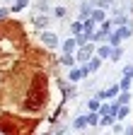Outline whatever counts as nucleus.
Returning a JSON list of instances; mask_svg holds the SVG:
<instances>
[{
	"mask_svg": "<svg viewBox=\"0 0 133 135\" xmlns=\"http://www.w3.org/2000/svg\"><path fill=\"white\" fill-rule=\"evenodd\" d=\"M27 7V0H15V5L10 7V12H20V10H24Z\"/></svg>",
	"mask_w": 133,
	"mask_h": 135,
	"instance_id": "dca6fc26",
	"label": "nucleus"
},
{
	"mask_svg": "<svg viewBox=\"0 0 133 135\" xmlns=\"http://www.w3.org/2000/svg\"><path fill=\"white\" fill-rule=\"evenodd\" d=\"M126 135H133V128H126Z\"/></svg>",
	"mask_w": 133,
	"mask_h": 135,
	"instance_id": "a878e982",
	"label": "nucleus"
},
{
	"mask_svg": "<svg viewBox=\"0 0 133 135\" xmlns=\"http://www.w3.org/2000/svg\"><path fill=\"white\" fill-rule=\"evenodd\" d=\"M87 75H90L87 65H80V68H73V70L68 73V80H70V82H80L82 77H87Z\"/></svg>",
	"mask_w": 133,
	"mask_h": 135,
	"instance_id": "7ed1b4c3",
	"label": "nucleus"
},
{
	"mask_svg": "<svg viewBox=\"0 0 133 135\" xmlns=\"http://www.w3.org/2000/svg\"><path fill=\"white\" fill-rule=\"evenodd\" d=\"M39 39H41V44L48 46V48H56V46H58V36H56L53 31H41Z\"/></svg>",
	"mask_w": 133,
	"mask_h": 135,
	"instance_id": "20e7f679",
	"label": "nucleus"
},
{
	"mask_svg": "<svg viewBox=\"0 0 133 135\" xmlns=\"http://www.w3.org/2000/svg\"><path fill=\"white\" fill-rule=\"evenodd\" d=\"M85 65H87V70H90V73H94V70H99V65H102V58H99V56H92Z\"/></svg>",
	"mask_w": 133,
	"mask_h": 135,
	"instance_id": "423d86ee",
	"label": "nucleus"
},
{
	"mask_svg": "<svg viewBox=\"0 0 133 135\" xmlns=\"http://www.w3.org/2000/svg\"><path fill=\"white\" fill-rule=\"evenodd\" d=\"M128 36H131V29H128V27H119L116 31H111L109 36H107V41H109V46L114 48V46H121V41L128 39Z\"/></svg>",
	"mask_w": 133,
	"mask_h": 135,
	"instance_id": "f257e3e1",
	"label": "nucleus"
},
{
	"mask_svg": "<svg viewBox=\"0 0 133 135\" xmlns=\"http://www.w3.org/2000/svg\"><path fill=\"white\" fill-rule=\"evenodd\" d=\"M121 56H123L121 46H114V48H111V60H114V63H116V60H121Z\"/></svg>",
	"mask_w": 133,
	"mask_h": 135,
	"instance_id": "2eb2a0df",
	"label": "nucleus"
},
{
	"mask_svg": "<svg viewBox=\"0 0 133 135\" xmlns=\"http://www.w3.org/2000/svg\"><path fill=\"white\" fill-rule=\"evenodd\" d=\"M114 121H116L114 116H102L99 118V126H114Z\"/></svg>",
	"mask_w": 133,
	"mask_h": 135,
	"instance_id": "6ab92c4d",
	"label": "nucleus"
},
{
	"mask_svg": "<svg viewBox=\"0 0 133 135\" xmlns=\"http://www.w3.org/2000/svg\"><path fill=\"white\" fill-rule=\"evenodd\" d=\"M87 109H90V111H97V113H99V109H102V101H99L97 97H94V99H90V101H87Z\"/></svg>",
	"mask_w": 133,
	"mask_h": 135,
	"instance_id": "f8f14e48",
	"label": "nucleus"
},
{
	"mask_svg": "<svg viewBox=\"0 0 133 135\" xmlns=\"http://www.w3.org/2000/svg\"><path fill=\"white\" fill-rule=\"evenodd\" d=\"M97 7H102V10L111 7V0H97Z\"/></svg>",
	"mask_w": 133,
	"mask_h": 135,
	"instance_id": "412c9836",
	"label": "nucleus"
},
{
	"mask_svg": "<svg viewBox=\"0 0 133 135\" xmlns=\"http://www.w3.org/2000/svg\"><path fill=\"white\" fill-rule=\"evenodd\" d=\"M99 118H102V116H99L97 111H92V113H87V126H99Z\"/></svg>",
	"mask_w": 133,
	"mask_h": 135,
	"instance_id": "ddd939ff",
	"label": "nucleus"
},
{
	"mask_svg": "<svg viewBox=\"0 0 133 135\" xmlns=\"http://www.w3.org/2000/svg\"><path fill=\"white\" fill-rule=\"evenodd\" d=\"M123 77H133V65H126L123 68Z\"/></svg>",
	"mask_w": 133,
	"mask_h": 135,
	"instance_id": "4be33fe9",
	"label": "nucleus"
},
{
	"mask_svg": "<svg viewBox=\"0 0 133 135\" xmlns=\"http://www.w3.org/2000/svg\"><path fill=\"white\" fill-rule=\"evenodd\" d=\"M131 80H133V77H123V80H121V84H119V87H121V92H128V87H131Z\"/></svg>",
	"mask_w": 133,
	"mask_h": 135,
	"instance_id": "aec40b11",
	"label": "nucleus"
},
{
	"mask_svg": "<svg viewBox=\"0 0 133 135\" xmlns=\"http://www.w3.org/2000/svg\"><path fill=\"white\" fill-rule=\"evenodd\" d=\"M46 24H48V17H46V15H36V17H34V27H36V29H44Z\"/></svg>",
	"mask_w": 133,
	"mask_h": 135,
	"instance_id": "6e6552de",
	"label": "nucleus"
},
{
	"mask_svg": "<svg viewBox=\"0 0 133 135\" xmlns=\"http://www.w3.org/2000/svg\"><path fill=\"white\" fill-rule=\"evenodd\" d=\"M97 56L102 58V60H104V58H111V46H99V48H97Z\"/></svg>",
	"mask_w": 133,
	"mask_h": 135,
	"instance_id": "1a4fd4ad",
	"label": "nucleus"
},
{
	"mask_svg": "<svg viewBox=\"0 0 133 135\" xmlns=\"http://www.w3.org/2000/svg\"><path fill=\"white\" fill-rule=\"evenodd\" d=\"M70 31H73V36H77V34H82V31H85V27H82V20L73 22V24H70Z\"/></svg>",
	"mask_w": 133,
	"mask_h": 135,
	"instance_id": "9b49d317",
	"label": "nucleus"
},
{
	"mask_svg": "<svg viewBox=\"0 0 133 135\" xmlns=\"http://www.w3.org/2000/svg\"><path fill=\"white\" fill-rule=\"evenodd\" d=\"M53 15H56V17H63V15H65V7H56Z\"/></svg>",
	"mask_w": 133,
	"mask_h": 135,
	"instance_id": "b1692460",
	"label": "nucleus"
},
{
	"mask_svg": "<svg viewBox=\"0 0 133 135\" xmlns=\"http://www.w3.org/2000/svg\"><path fill=\"white\" fill-rule=\"evenodd\" d=\"M92 53H94V46H92V44H85V46H80V48H77L75 60H77V63H87V60L92 58Z\"/></svg>",
	"mask_w": 133,
	"mask_h": 135,
	"instance_id": "f03ea898",
	"label": "nucleus"
},
{
	"mask_svg": "<svg viewBox=\"0 0 133 135\" xmlns=\"http://www.w3.org/2000/svg\"><path fill=\"white\" fill-rule=\"evenodd\" d=\"M7 12H10V10H5V7H0V20H5V17H7Z\"/></svg>",
	"mask_w": 133,
	"mask_h": 135,
	"instance_id": "393cba45",
	"label": "nucleus"
},
{
	"mask_svg": "<svg viewBox=\"0 0 133 135\" xmlns=\"http://www.w3.org/2000/svg\"><path fill=\"white\" fill-rule=\"evenodd\" d=\"M128 99H131V92H121V94H119V99H116V104L123 106V104H128Z\"/></svg>",
	"mask_w": 133,
	"mask_h": 135,
	"instance_id": "f3484780",
	"label": "nucleus"
},
{
	"mask_svg": "<svg viewBox=\"0 0 133 135\" xmlns=\"http://www.w3.org/2000/svg\"><path fill=\"white\" fill-rule=\"evenodd\" d=\"M126 116H128V104L119 106V111H116V121H121V118H126Z\"/></svg>",
	"mask_w": 133,
	"mask_h": 135,
	"instance_id": "a211bd4d",
	"label": "nucleus"
},
{
	"mask_svg": "<svg viewBox=\"0 0 133 135\" xmlns=\"http://www.w3.org/2000/svg\"><path fill=\"white\" fill-rule=\"evenodd\" d=\"M73 126H75V130H82V128H85V126H87V116H77Z\"/></svg>",
	"mask_w": 133,
	"mask_h": 135,
	"instance_id": "4468645a",
	"label": "nucleus"
},
{
	"mask_svg": "<svg viewBox=\"0 0 133 135\" xmlns=\"http://www.w3.org/2000/svg\"><path fill=\"white\" fill-rule=\"evenodd\" d=\"M61 63H63V65H68V68H75V63H77V60L73 58V53H63Z\"/></svg>",
	"mask_w": 133,
	"mask_h": 135,
	"instance_id": "9d476101",
	"label": "nucleus"
},
{
	"mask_svg": "<svg viewBox=\"0 0 133 135\" xmlns=\"http://www.w3.org/2000/svg\"><path fill=\"white\" fill-rule=\"evenodd\" d=\"M75 48H77V41H75V36H73V39H68V41L63 44V53H73Z\"/></svg>",
	"mask_w": 133,
	"mask_h": 135,
	"instance_id": "0eeeda50",
	"label": "nucleus"
},
{
	"mask_svg": "<svg viewBox=\"0 0 133 135\" xmlns=\"http://www.w3.org/2000/svg\"><path fill=\"white\" fill-rule=\"evenodd\" d=\"M90 20H92L94 24H102V22L107 20V17H104V10H102V7H94L92 15H90Z\"/></svg>",
	"mask_w": 133,
	"mask_h": 135,
	"instance_id": "39448f33",
	"label": "nucleus"
},
{
	"mask_svg": "<svg viewBox=\"0 0 133 135\" xmlns=\"http://www.w3.org/2000/svg\"><path fill=\"white\" fill-rule=\"evenodd\" d=\"M36 10H39V12H46V10H48V3H46V0H41V3L36 5Z\"/></svg>",
	"mask_w": 133,
	"mask_h": 135,
	"instance_id": "5701e85b",
	"label": "nucleus"
}]
</instances>
